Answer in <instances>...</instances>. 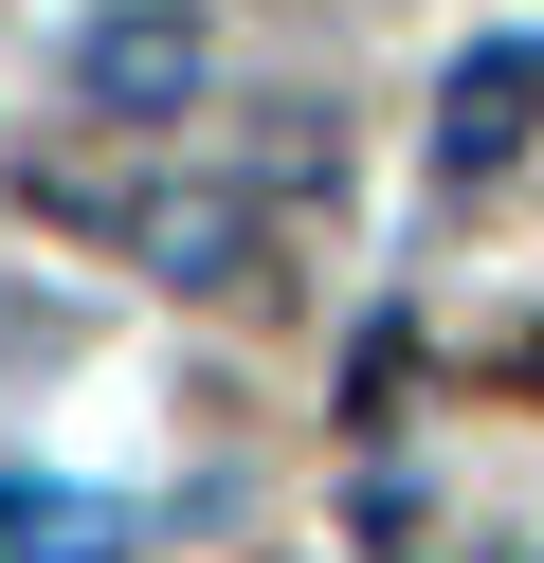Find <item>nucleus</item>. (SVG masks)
I'll return each instance as SVG.
<instances>
[{"label":"nucleus","mask_w":544,"mask_h":563,"mask_svg":"<svg viewBox=\"0 0 544 563\" xmlns=\"http://www.w3.org/2000/svg\"><path fill=\"white\" fill-rule=\"evenodd\" d=\"M55 219H91V236H127L145 273H181V291H254L273 273V236H254V200H218V183H91V164H55Z\"/></svg>","instance_id":"nucleus-1"},{"label":"nucleus","mask_w":544,"mask_h":563,"mask_svg":"<svg viewBox=\"0 0 544 563\" xmlns=\"http://www.w3.org/2000/svg\"><path fill=\"white\" fill-rule=\"evenodd\" d=\"M73 110H91V128H181V110H200V19H181V0H91Z\"/></svg>","instance_id":"nucleus-2"},{"label":"nucleus","mask_w":544,"mask_h":563,"mask_svg":"<svg viewBox=\"0 0 544 563\" xmlns=\"http://www.w3.org/2000/svg\"><path fill=\"white\" fill-rule=\"evenodd\" d=\"M544 146V37H471L435 91V183H508Z\"/></svg>","instance_id":"nucleus-3"},{"label":"nucleus","mask_w":544,"mask_h":563,"mask_svg":"<svg viewBox=\"0 0 544 563\" xmlns=\"http://www.w3.org/2000/svg\"><path fill=\"white\" fill-rule=\"evenodd\" d=\"M0 563H127V509H91V490L19 473V490H0Z\"/></svg>","instance_id":"nucleus-4"}]
</instances>
